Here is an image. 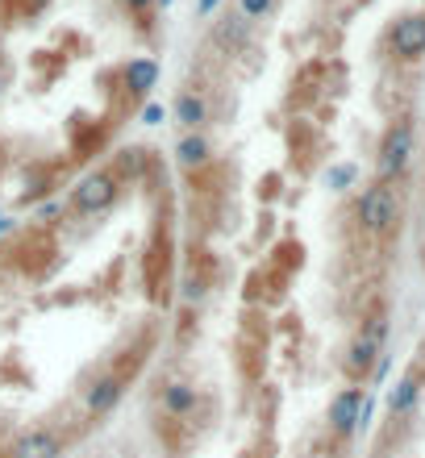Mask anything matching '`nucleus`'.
<instances>
[{
    "label": "nucleus",
    "instance_id": "f257e3e1",
    "mask_svg": "<svg viewBox=\"0 0 425 458\" xmlns=\"http://www.w3.org/2000/svg\"><path fill=\"white\" fill-rule=\"evenodd\" d=\"M384 338H388V317H384V304H376V309L367 313V321L359 326V334L351 338V346H346V359H342V367H346L351 379H367V375L376 371Z\"/></svg>",
    "mask_w": 425,
    "mask_h": 458
},
{
    "label": "nucleus",
    "instance_id": "f03ea898",
    "mask_svg": "<svg viewBox=\"0 0 425 458\" xmlns=\"http://www.w3.org/2000/svg\"><path fill=\"white\" fill-rule=\"evenodd\" d=\"M359 225H363L367 233H376V238H388L392 229L401 225V196H396L392 183L376 180L359 196Z\"/></svg>",
    "mask_w": 425,
    "mask_h": 458
},
{
    "label": "nucleus",
    "instance_id": "7ed1b4c3",
    "mask_svg": "<svg viewBox=\"0 0 425 458\" xmlns=\"http://www.w3.org/2000/svg\"><path fill=\"white\" fill-rule=\"evenodd\" d=\"M413 142H417V125L413 117H396L379 138V155H376V171L379 180L392 183L396 175H404L409 158H413Z\"/></svg>",
    "mask_w": 425,
    "mask_h": 458
},
{
    "label": "nucleus",
    "instance_id": "20e7f679",
    "mask_svg": "<svg viewBox=\"0 0 425 458\" xmlns=\"http://www.w3.org/2000/svg\"><path fill=\"white\" fill-rule=\"evenodd\" d=\"M122 196V180L113 171H92L72 188V208L84 213V217H97V213H109Z\"/></svg>",
    "mask_w": 425,
    "mask_h": 458
},
{
    "label": "nucleus",
    "instance_id": "39448f33",
    "mask_svg": "<svg viewBox=\"0 0 425 458\" xmlns=\"http://www.w3.org/2000/svg\"><path fill=\"white\" fill-rule=\"evenodd\" d=\"M388 47L396 59L413 63L425 55V13H404V17H396V25H392L388 34Z\"/></svg>",
    "mask_w": 425,
    "mask_h": 458
},
{
    "label": "nucleus",
    "instance_id": "423d86ee",
    "mask_svg": "<svg viewBox=\"0 0 425 458\" xmlns=\"http://www.w3.org/2000/svg\"><path fill=\"white\" fill-rule=\"evenodd\" d=\"M363 404H367V396L359 387H342L338 396L329 400V429L338 437H351L359 429V421H363Z\"/></svg>",
    "mask_w": 425,
    "mask_h": 458
},
{
    "label": "nucleus",
    "instance_id": "0eeeda50",
    "mask_svg": "<svg viewBox=\"0 0 425 458\" xmlns=\"http://www.w3.org/2000/svg\"><path fill=\"white\" fill-rule=\"evenodd\" d=\"M9 454L13 458H63V437L55 429H47V425H34V429L13 437Z\"/></svg>",
    "mask_w": 425,
    "mask_h": 458
},
{
    "label": "nucleus",
    "instance_id": "6e6552de",
    "mask_svg": "<svg viewBox=\"0 0 425 458\" xmlns=\"http://www.w3.org/2000/svg\"><path fill=\"white\" fill-rule=\"evenodd\" d=\"M122 392H125V371L97 375L92 387H88V412H92V417H109V412L117 409Z\"/></svg>",
    "mask_w": 425,
    "mask_h": 458
},
{
    "label": "nucleus",
    "instance_id": "1a4fd4ad",
    "mask_svg": "<svg viewBox=\"0 0 425 458\" xmlns=\"http://www.w3.org/2000/svg\"><path fill=\"white\" fill-rule=\"evenodd\" d=\"M122 84H125V92H130V105L150 97L158 84V63L155 59H130L122 67Z\"/></svg>",
    "mask_w": 425,
    "mask_h": 458
},
{
    "label": "nucleus",
    "instance_id": "9d476101",
    "mask_svg": "<svg viewBox=\"0 0 425 458\" xmlns=\"http://www.w3.org/2000/svg\"><path fill=\"white\" fill-rule=\"evenodd\" d=\"M196 400H200V392H196L192 384H163V392H158V404H163V412H167L171 421H188L196 412Z\"/></svg>",
    "mask_w": 425,
    "mask_h": 458
},
{
    "label": "nucleus",
    "instance_id": "9b49d317",
    "mask_svg": "<svg viewBox=\"0 0 425 458\" xmlns=\"http://www.w3.org/2000/svg\"><path fill=\"white\" fill-rule=\"evenodd\" d=\"M213 42H217L221 50L238 55V50H246V42H251V21H246L242 13H230V17H221V25L213 30Z\"/></svg>",
    "mask_w": 425,
    "mask_h": 458
},
{
    "label": "nucleus",
    "instance_id": "f8f14e48",
    "mask_svg": "<svg viewBox=\"0 0 425 458\" xmlns=\"http://www.w3.org/2000/svg\"><path fill=\"white\" fill-rule=\"evenodd\" d=\"M175 121L196 133L200 125H208V100L196 97V92H180V100H175Z\"/></svg>",
    "mask_w": 425,
    "mask_h": 458
},
{
    "label": "nucleus",
    "instance_id": "ddd939ff",
    "mask_svg": "<svg viewBox=\"0 0 425 458\" xmlns=\"http://www.w3.org/2000/svg\"><path fill=\"white\" fill-rule=\"evenodd\" d=\"M175 158H180V167L200 171L208 163V138L205 133H188V138L175 146Z\"/></svg>",
    "mask_w": 425,
    "mask_h": 458
},
{
    "label": "nucleus",
    "instance_id": "4468645a",
    "mask_svg": "<svg viewBox=\"0 0 425 458\" xmlns=\"http://www.w3.org/2000/svg\"><path fill=\"white\" fill-rule=\"evenodd\" d=\"M417 392H421V384H417V375H404L401 384H396V392H392V400H388V409H392V417H404V412L417 404Z\"/></svg>",
    "mask_w": 425,
    "mask_h": 458
},
{
    "label": "nucleus",
    "instance_id": "2eb2a0df",
    "mask_svg": "<svg viewBox=\"0 0 425 458\" xmlns=\"http://www.w3.org/2000/svg\"><path fill=\"white\" fill-rule=\"evenodd\" d=\"M271 9H276V0H238V13L246 21H263Z\"/></svg>",
    "mask_w": 425,
    "mask_h": 458
},
{
    "label": "nucleus",
    "instance_id": "dca6fc26",
    "mask_svg": "<svg viewBox=\"0 0 425 458\" xmlns=\"http://www.w3.org/2000/svg\"><path fill=\"white\" fill-rule=\"evenodd\" d=\"M351 183H354V167H351V163H346V167H334V171H329V188H334V192L351 188Z\"/></svg>",
    "mask_w": 425,
    "mask_h": 458
},
{
    "label": "nucleus",
    "instance_id": "f3484780",
    "mask_svg": "<svg viewBox=\"0 0 425 458\" xmlns=\"http://www.w3.org/2000/svg\"><path fill=\"white\" fill-rule=\"evenodd\" d=\"M142 121H146V125H163V105H146Z\"/></svg>",
    "mask_w": 425,
    "mask_h": 458
},
{
    "label": "nucleus",
    "instance_id": "a211bd4d",
    "mask_svg": "<svg viewBox=\"0 0 425 458\" xmlns=\"http://www.w3.org/2000/svg\"><path fill=\"white\" fill-rule=\"evenodd\" d=\"M217 4H221V0H196V13H200V17H208Z\"/></svg>",
    "mask_w": 425,
    "mask_h": 458
},
{
    "label": "nucleus",
    "instance_id": "6ab92c4d",
    "mask_svg": "<svg viewBox=\"0 0 425 458\" xmlns=\"http://www.w3.org/2000/svg\"><path fill=\"white\" fill-rule=\"evenodd\" d=\"M150 4H155V0H125V9H130V13H146Z\"/></svg>",
    "mask_w": 425,
    "mask_h": 458
},
{
    "label": "nucleus",
    "instance_id": "aec40b11",
    "mask_svg": "<svg viewBox=\"0 0 425 458\" xmlns=\"http://www.w3.org/2000/svg\"><path fill=\"white\" fill-rule=\"evenodd\" d=\"M158 4H163V9H167V4H171V0H158Z\"/></svg>",
    "mask_w": 425,
    "mask_h": 458
},
{
    "label": "nucleus",
    "instance_id": "412c9836",
    "mask_svg": "<svg viewBox=\"0 0 425 458\" xmlns=\"http://www.w3.org/2000/svg\"><path fill=\"white\" fill-rule=\"evenodd\" d=\"M0 84H4V80H0Z\"/></svg>",
    "mask_w": 425,
    "mask_h": 458
}]
</instances>
